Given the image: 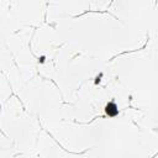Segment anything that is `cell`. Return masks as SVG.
I'll return each mask as SVG.
<instances>
[{
  "instance_id": "cell-1",
  "label": "cell",
  "mask_w": 158,
  "mask_h": 158,
  "mask_svg": "<svg viewBox=\"0 0 158 158\" xmlns=\"http://www.w3.org/2000/svg\"><path fill=\"white\" fill-rule=\"evenodd\" d=\"M106 113H108V115L109 116H116L117 114H119V109H117V106H116V104L114 102V101H111V102H109L108 105H106Z\"/></svg>"
}]
</instances>
